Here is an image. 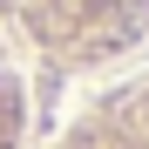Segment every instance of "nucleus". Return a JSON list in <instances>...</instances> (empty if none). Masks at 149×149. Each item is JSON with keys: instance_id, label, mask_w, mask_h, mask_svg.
Wrapping results in <instances>:
<instances>
[{"instance_id": "nucleus-1", "label": "nucleus", "mask_w": 149, "mask_h": 149, "mask_svg": "<svg viewBox=\"0 0 149 149\" xmlns=\"http://www.w3.org/2000/svg\"><path fill=\"white\" fill-rule=\"evenodd\" d=\"M0 20L54 74H102L149 41V0H0Z\"/></svg>"}, {"instance_id": "nucleus-2", "label": "nucleus", "mask_w": 149, "mask_h": 149, "mask_svg": "<svg viewBox=\"0 0 149 149\" xmlns=\"http://www.w3.org/2000/svg\"><path fill=\"white\" fill-rule=\"evenodd\" d=\"M47 149H149V68L115 74L74 109Z\"/></svg>"}, {"instance_id": "nucleus-3", "label": "nucleus", "mask_w": 149, "mask_h": 149, "mask_svg": "<svg viewBox=\"0 0 149 149\" xmlns=\"http://www.w3.org/2000/svg\"><path fill=\"white\" fill-rule=\"evenodd\" d=\"M27 47L20 34L0 20V149H27V115H34V95H27Z\"/></svg>"}]
</instances>
